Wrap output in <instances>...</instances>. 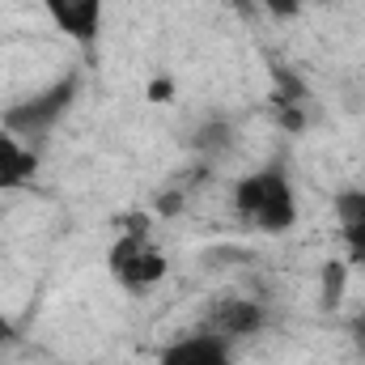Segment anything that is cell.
Listing matches in <instances>:
<instances>
[{
	"label": "cell",
	"instance_id": "obj_1",
	"mask_svg": "<svg viewBox=\"0 0 365 365\" xmlns=\"http://www.w3.org/2000/svg\"><path fill=\"white\" fill-rule=\"evenodd\" d=\"M234 212L259 234H289L297 225V187L284 162H268L234 182Z\"/></svg>",
	"mask_w": 365,
	"mask_h": 365
},
{
	"label": "cell",
	"instance_id": "obj_2",
	"mask_svg": "<svg viewBox=\"0 0 365 365\" xmlns=\"http://www.w3.org/2000/svg\"><path fill=\"white\" fill-rule=\"evenodd\" d=\"M77 98H81V73L68 68V73H60L56 81H47L43 90L26 93V98H17L13 106H4L0 128L13 132L17 140H26V145L34 149V145H43V140L64 123V115L77 106Z\"/></svg>",
	"mask_w": 365,
	"mask_h": 365
},
{
	"label": "cell",
	"instance_id": "obj_3",
	"mask_svg": "<svg viewBox=\"0 0 365 365\" xmlns=\"http://www.w3.org/2000/svg\"><path fill=\"white\" fill-rule=\"evenodd\" d=\"M106 268H110V276H115L128 293H149V289L162 284V276H166L170 264H166V255L149 242V234L128 230V234L115 238V247H110V255H106Z\"/></svg>",
	"mask_w": 365,
	"mask_h": 365
},
{
	"label": "cell",
	"instance_id": "obj_4",
	"mask_svg": "<svg viewBox=\"0 0 365 365\" xmlns=\"http://www.w3.org/2000/svg\"><path fill=\"white\" fill-rule=\"evenodd\" d=\"M204 327L225 336L230 344L238 340H255L264 327H268V306L255 302V297H221L208 314H204Z\"/></svg>",
	"mask_w": 365,
	"mask_h": 365
},
{
	"label": "cell",
	"instance_id": "obj_5",
	"mask_svg": "<svg viewBox=\"0 0 365 365\" xmlns=\"http://www.w3.org/2000/svg\"><path fill=\"white\" fill-rule=\"evenodd\" d=\"M158 365H234V344L225 336L200 327V331L175 340V344H166Z\"/></svg>",
	"mask_w": 365,
	"mask_h": 365
},
{
	"label": "cell",
	"instance_id": "obj_6",
	"mask_svg": "<svg viewBox=\"0 0 365 365\" xmlns=\"http://www.w3.org/2000/svg\"><path fill=\"white\" fill-rule=\"evenodd\" d=\"M43 9H47L51 26L81 47H90L102 34V0H43Z\"/></svg>",
	"mask_w": 365,
	"mask_h": 365
},
{
	"label": "cell",
	"instance_id": "obj_7",
	"mask_svg": "<svg viewBox=\"0 0 365 365\" xmlns=\"http://www.w3.org/2000/svg\"><path fill=\"white\" fill-rule=\"evenodd\" d=\"M187 145H191V153H195L200 162H225V158L238 149V123H234L225 110H212V115H204V119L191 128Z\"/></svg>",
	"mask_w": 365,
	"mask_h": 365
},
{
	"label": "cell",
	"instance_id": "obj_8",
	"mask_svg": "<svg viewBox=\"0 0 365 365\" xmlns=\"http://www.w3.org/2000/svg\"><path fill=\"white\" fill-rule=\"evenodd\" d=\"M34 170H38V153L26 140H17L13 132L0 128V195L26 187V182L34 179Z\"/></svg>",
	"mask_w": 365,
	"mask_h": 365
},
{
	"label": "cell",
	"instance_id": "obj_9",
	"mask_svg": "<svg viewBox=\"0 0 365 365\" xmlns=\"http://www.w3.org/2000/svg\"><path fill=\"white\" fill-rule=\"evenodd\" d=\"M344 280H349V259H327V264H323V297H319L323 310H336V306H340Z\"/></svg>",
	"mask_w": 365,
	"mask_h": 365
},
{
	"label": "cell",
	"instance_id": "obj_10",
	"mask_svg": "<svg viewBox=\"0 0 365 365\" xmlns=\"http://www.w3.org/2000/svg\"><path fill=\"white\" fill-rule=\"evenodd\" d=\"M336 217H340V225L344 221H365V187H344L336 195Z\"/></svg>",
	"mask_w": 365,
	"mask_h": 365
},
{
	"label": "cell",
	"instance_id": "obj_11",
	"mask_svg": "<svg viewBox=\"0 0 365 365\" xmlns=\"http://www.w3.org/2000/svg\"><path fill=\"white\" fill-rule=\"evenodd\" d=\"M340 242H344L353 264H365V221H344L340 225Z\"/></svg>",
	"mask_w": 365,
	"mask_h": 365
},
{
	"label": "cell",
	"instance_id": "obj_12",
	"mask_svg": "<svg viewBox=\"0 0 365 365\" xmlns=\"http://www.w3.org/2000/svg\"><path fill=\"white\" fill-rule=\"evenodd\" d=\"M255 4H264V9H268L272 17H280V21H293V17L302 13L306 0H255Z\"/></svg>",
	"mask_w": 365,
	"mask_h": 365
},
{
	"label": "cell",
	"instance_id": "obj_13",
	"mask_svg": "<svg viewBox=\"0 0 365 365\" xmlns=\"http://www.w3.org/2000/svg\"><path fill=\"white\" fill-rule=\"evenodd\" d=\"M349 336H353V344L361 349V357H365V314H361V319H353V323H349Z\"/></svg>",
	"mask_w": 365,
	"mask_h": 365
}]
</instances>
